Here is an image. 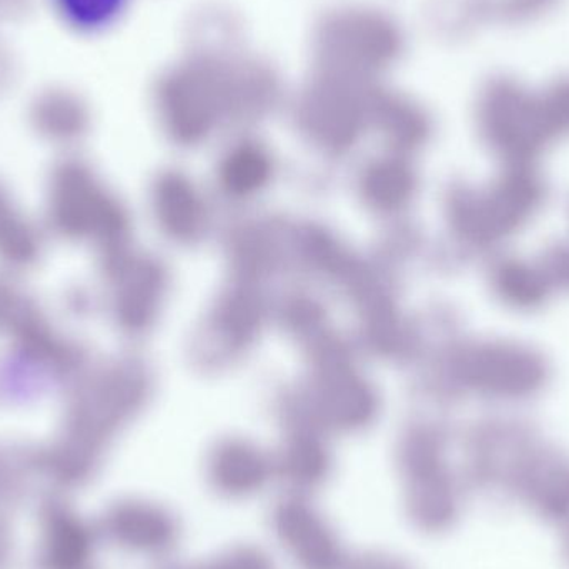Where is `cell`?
Instances as JSON below:
<instances>
[{"instance_id": "obj_2", "label": "cell", "mask_w": 569, "mask_h": 569, "mask_svg": "<svg viewBox=\"0 0 569 569\" xmlns=\"http://www.w3.org/2000/svg\"><path fill=\"white\" fill-rule=\"evenodd\" d=\"M42 253V237L32 222L17 209L0 186V262L10 269H29Z\"/></svg>"}, {"instance_id": "obj_3", "label": "cell", "mask_w": 569, "mask_h": 569, "mask_svg": "<svg viewBox=\"0 0 569 569\" xmlns=\"http://www.w3.org/2000/svg\"><path fill=\"white\" fill-rule=\"evenodd\" d=\"M67 22L80 32L103 33L119 26L136 0H53Z\"/></svg>"}, {"instance_id": "obj_4", "label": "cell", "mask_w": 569, "mask_h": 569, "mask_svg": "<svg viewBox=\"0 0 569 569\" xmlns=\"http://www.w3.org/2000/svg\"><path fill=\"white\" fill-rule=\"evenodd\" d=\"M22 298L23 295L13 290L10 284L0 282V330H6Z\"/></svg>"}, {"instance_id": "obj_1", "label": "cell", "mask_w": 569, "mask_h": 569, "mask_svg": "<svg viewBox=\"0 0 569 569\" xmlns=\"http://www.w3.org/2000/svg\"><path fill=\"white\" fill-rule=\"evenodd\" d=\"M47 222L60 239L82 240L102 229V200L90 172L66 160L50 176Z\"/></svg>"}]
</instances>
